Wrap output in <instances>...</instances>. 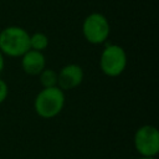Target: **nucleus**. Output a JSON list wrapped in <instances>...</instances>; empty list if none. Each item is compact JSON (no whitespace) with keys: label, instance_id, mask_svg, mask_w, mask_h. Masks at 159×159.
Returning a JSON list of instances; mask_svg holds the SVG:
<instances>
[{"label":"nucleus","instance_id":"5","mask_svg":"<svg viewBox=\"0 0 159 159\" xmlns=\"http://www.w3.org/2000/svg\"><path fill=\"white\" fill-rule=\"evenodd\" d=\"M134 148L140 157L157 158L159 153V132L152 124L139 127L134 134Z\"/></svg>","mask_w":159,"mask_h":159},{"label":"nucleus","instance_id":"11","mask_svg":"<svg viewBox=\"0 0 159 159\" xmlns=\"http://www.w3.org/2000/svg\"><path fill=\"white\" fill-rule=\"evenodd\" d=\"M4 67H5V58H4V55L0 52V73L4 71Z\"/></svg>","mask_w":159,"mask_h":159},{"label":"nucleus","instance_id":"10","mask_svg":"<svg viewBox=\"0 0 159 159\" xmlns=\"http://www.w3.org/2000/svg\"><path fill=\"white\" fill-rule=\"evenodd\" d=\"M7 94H9V87H7V83L0 78V104L2 102H5V99L7 98Z\"/></svg>","mask_w":159,"mask_h":159},{"label":"nucleus","instance_id":"8","mask_svg":"<svg viewBox=\"0 0 159 159\" xmlns=\"http://www.w3.org/2000/svg\"><path fill=\"white\" fill-rule=\"evenodd\" d=\"M48 46V37L43 32H34L30 35V50L42 52Z\"/></svg>","mask_w":159,"mask_h":159},{"label":"nucleus","instance_id":"6","mask_svg":"<svg viewBox=\"0 0 159 159\" xmlns=\"http://www.w3.org/2000/svg\"><path fill=\"white\" fill-rule=\"evenodd\" d=\"M84 73L80 65L68 63L65 65L60 72H57V87L62 91L73 89L78 87L83 81Z\"/></svg>","mask_w":159,"mask_h":159},{"label":"nucleus","instance_id":"1","mask_svg":"<svg viewBox=\"0 0 159 159\" xmlns=\"http://www.w3.org/2000/svg\"><path fill=\"white\" fill-rule=\"evenodd\" d=\"M30 50V34L20 26H7L0 32V52L12 58Z\"/></svg>","mask_w":159,"mask_h":159},{"label":"nucleus","instance_id":"2","mask_svg":"<svg viewBox=\"0 0 159 159\" xmlns=\"http://www.w3.org/2000/svg\"><path fill=\"white\" fill-rule=\"evenodd\" d=\"M65 93L58 87L42 88L34 101V108L39 117L51 119L57 117L65 107Z\"/></svg>","mask_w":159,"mask_h":159},{"label":"nucleus","instance_id":"7","mask_svg":"<svg viewBox=\"0 0 159 159\" xmlns=\"http://www.w3.org/2000/svg\"><path fill=\"white\" fill-rule=\"evenodd\" d=\"M21 67L29 76H39L46 68V58L42 52L29 50L21 57Z\"/></svg>","mask_w":159,"mask_h":159},{"label":"nucleus","instance_id":"9","mask_svg":"<svg viewBox=\"0 0 159 159\" xmlns=\"http://www.w3.org/2000/svg\"><path fill=\"white\" fill-rule=\"evenodd\" d=\"M40 83L42 84L43 88H51V87H57V72L52 68H45L40 75Z\"/></svg>","mask_w":159,"mask_h":159},{"label":"nucleus","instance_id":"4","mask_svg":"<svg viewBox=\"0 0 159 159\" xmlns=\"http://www.w3.org/2000/svg\"><path fill=\"white\" fill-rule=\"evenodd\" d=\"M82 34L86 41L92 45L104 43L111 34L108 19L101 12H92L87 15L82 24Z\"/></svg>","mask_w":159,"mask_h":159},{"label":"nucleus","instance_id":"3","mask_svg":"<svg viewBox=\"0 0 159 159\" xmlns=\"http://www.w3.org/2000/svg\"><path fill=\"white\" fill-rule=\"evenodd\" d=\"M127 53L124 48L116 43H108L99 56V68L108 77L120 76L127 67Z\"/></svg>","mask_w":159,"mask_h":159},{"label":"nucleus","instance_id":"12","mask_svg":"<svg viewBox=\"0 0 159 159\" xmlns=\"http://www.w3.org/2000/svg\"><path fill=\"white\" fill-rule=\"evenodd\" d=\"M138 159H157V158H145V157H139Z\"/></svg>","mask_w":159,"mask_h":159}]
</instances>
